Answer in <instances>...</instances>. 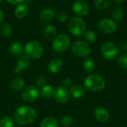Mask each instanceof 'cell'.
<instances>
[{"instance_id": "1", "label": "cell", "mask_w": 127, "mask_h": 127, "mask_svg": "<svg viewBox=\"0 0 127 127\" xmlns=\"http://www.w3.org/2000/svg\"><path fill=\"white\" fill-rule=\"evenodd\" d=\"M37 118L36 111L28 106L17 107L13 113V119L19 125H29L36 121Z\"/></svg>"}, {"instance_id": "2", "label": "cell", "mask_w": 127, "mask_h": 127, "mask_svg": "<svg viewBox=\"0 0 127 127\" xmlns=\"http://www.w3.org/2000/svg\"><path fill=\"white\" fill-rule=\"evenodd\" d=\"M84 85L86 88L92 92H100L105 87L104 80L97 74H89L84 80Z\"/></svg>"}, {"instance_id": "3", "label": "cell", "mask_w": 127, "mask_h": 127, "mask_svg": "<svg viewBox=\"0 0 127 127\" xmlns=\"http://www.w3.org/2000/svg\"><path fill=\"white\" fill-rule=\"evenodd\" d=\"M25 55L31 60H38L43 54V47L37 41H30L24 47Z\"/></svg>"}, {"instance_id": "4", "label": "cell", "mask_w": 127, "mask_h": 127, "mask_svg": "<svg viewBox=\"0 0 127 127\" xmlns=\"http://www.w3.org/2000/svg\"><path fill=\"white\" fill-rule=\"evenodd\" d=\"M71 38L65 33L57 35L53 40L52 47L54 50L59 53L66 51L71 46Z\"/></svg>"}, {"instance_id": "5", "label": "cell", "mask_w": 127, "mask_h": 127, "mask_svg": "<svg viewBox=\"0 0 127 127\" xmlns=\"http://www.w3.org/2000/svg\"><path fill=\"white\" fill-rule=\"evenodd\" d=\"M86 23L81 17H73L68 22V30L74 36H80L86 32Z\"/></svg>"}, {"instance_id": "6", "label": "cell", "mask_w": 127, "mask_h": 127, "mask_svg": "<svg viewBox=\"0 0 127 127\" xmlns=\"http://www.w3.org/2000/svg\"><path fill=\"white\" fill-rule=\"evenodd\" d=\"M71 51L73 54L78 57H86L91 54L92 49L88 42L78 40L72 45Z\"/></svg>"}, {"instance_id": "7", "label": "cell", "mask_w": 127, "mask_h": 127, "mask_svg": "<svg viewBox=\"0 0 127 127\" xmlns=\"http://www.w3.org/2000/svg\"><path fill=\"white\" fill-rule=\"evenodd\" d=\"M100 51L103 57L107 60L115 59L119 53L118 48L111 42H106L101 45Z\"/></svg>"}, {"instance_id": "8", "label": "cell", "mask_w": 127, "mask_h": 127, "mask_svg": "<svg viewBox=\"0 0 127 127\" xmlns=\"http://www.w3.org/2000/svg\"><path fill=\"white\" fill-rule=\"evenodd\" d=\"M98 29L104 33L112 34L118 28V25L115 20L110 19H102L97 23Z\"/></svg>"}, {"instance_id": "9", "label": "cell", "mask_w": 127, "mask_h": 127, "mask_svg": "<svg viewBox=\"0 0 127 127\" xmlns=\"http://www.w3.org/2000/svg\"><path fill=\"white\" fill-rule=\"evenodd\" d=\"M39 95V91L38 89V87L33 85L28 86L25 87L22 91V98L23 100L28 103H33L35 100H37Z\"/></svg>"}, {"instance_id": "10", "label": "cell", "mask_w": 127, "mask_h": 127, "mask_svg": "<svg viewBox=\"0 0 127 127\" xmlns=\"http://www.w3.org/2000/svg\"><path fill=\"white\" fill-rule=\"evenodd\" d=\"M54 96L57 102L62 105L68 103L70 100L69 92L68 89L63 86H60L54 90Z\"/></svg>"}, {"instance_id": "11", "label": "cell", "mask_w": 127, "mask_h": 127, "mask_svg": "<svg viewBox=\"0 0 127 127\" xmlns=\"http://www.w3.org/2000/svg\"><path fill=\"white\" fill-rule=\"evenodd\" d=\"M72 10L78 17L85 16L89 12V5L83 0L75 1L72 5Z\"/></svg>"}, {"instance_id": "12", "label": "cell", "mask_w": 127, "mask_h": 127, "mask_svg": "<svg viewBox=\"0 0 127 127\" xmlns=\"http://www.w3.org/2000/svg\"><path fill=\"white\" fill-rule=\"evenodd\" d=\"M31 64V59L26 56L22 55L16 61V65L13 69V72L16 74H21L23 71L26 70Z\"/></svg>"}, {"instance_id": "13", "label": "cell", "mask_w": 127, "mask_h": 127, "mask_svg": "<svg viewBox=\"0 0 127 127\" xmlns=\"http://www.w3.org/2000/svg\"><path fill=\"white\" fill-rule=\"evenodd\" d=\"M94 115L95 118L101 123H105L108 121L110 117L109 112L106 109L102 107L96 108L94 111Z\"/></svg>"}, {"instance_id": "14", "label": "cell", "mask_w": 127, "mask_h": 127, "mask_svg": "<svg viewBox=\"0 0 127 127\" xmlns=\"http://www.w3.org/2000/svg\"><path fill=\"white\" fill-rule=\"evenodd\" d=\"M63 67V61L59 58L52 59L48 64V69L51 73L56 74L60 72Z\"/></svg>"}, {"instance_id": "15", "label": "cell", "mask_w": 127, "mask_h": 127, "mask_svg": "<svg viewBox=\"0 0 127 127\" xmlns=\"http://www.w3.org/2000/svg\"><path fill=\"white\" fill-rule=\"evenodd\" d=\"M55 16V10L52 8L47 7L43 9L39 13V19L43 22H51Z\"/></svg>"}, {"instance_id": "16", "label": "cell", "mask_w": 127, "mask_h": 127, "mask_svg": "<svg viewBox=\"0 0 127 127\" xmlns=\"http://www.w3.org/2000/svg\"><path fill=\"white\" fill-rule=\"evenodd\" d=\"M57 31L56 27L52 25H48L47 26L45 27L43 30L44 37L48 40L54 39L57 36Z\"/></svg>"}, {"instance_id": "17", "label": "cell", "mask_w": 127, "mask_h": 127, "mask_svg": "<svg viewBox=\"0 0 127 127\" xmlns=\"http://www.w3.org/2000/svg\"><path fill=\"white\" fill-rule=\"evenodd\" d=\"M25 85V81L23 78L16 77L11 81L10 87L14 92H19L24 89Z\"/></svg>"}, {"instance_id": "18", "label": "cell", "mask_w": 127, "mask_h": 127, "mask_svg": "<svg viewBox=\"0 0 127 127\" xmlns=\"http://www.w3.org/2000/svg\"><path fill=\"white\" fill-rule=\"evenodd\" d=\"M39 94L44 99L49 100L53 97V96L54 95V89L52 87V86L46 84L44 86L41 87Z\"/></svg>"}, {"instance_id": "19", "label": "cell", "mask_w": 127, "mask_h": 127, "mask_svg": "<svg viewBox=\"0 0 127 127\" xmlns=\"http://www.w3.org/2000/svg\"><path fill=\"white\" fill-rule=\"evenodd\" d=\"M70 93L73 97L76 99H79L83 97L86 95V90L80 85H74L71 87Z\"/></svg>"}, {"instance_id": "20", "label": "cell", "mask_w": 127, "mask_h": 127, "mask_svg": "<svg viewBox=\"0 0 127 127\" xmlns=\"http://www.w3.org/2000/svg\"><path fill=\"white\" fill-rule=\"evenodd\" d=\"M28 13V7L25 4H19L14 10V14L16 18L18 19H23L25 18Z\"/></svg>"}, {"instance_id": "21", "label": "cell", "mask_w": 127, "mask_h": 127, "mask_svg": "<svg viewBox=\"0 0 127 127\" xmlns=\"http://www.w3.org/2000/svg\"><path fill=\"white\" fill-rule=\"evenodd\" d=\"M40 127H59V122L53 117H47L41 121Z\"/></svg>"}, {"instance_id": "22", "label": "cell", "mask_w": 127, "mask_h": 127, "mask_svg": "<svg viewBox=\"0 0 127 127\" xmlns=\"http://www.w3.org/2000/svg\"><path fill=\"white\" fill-rule=\"evenodd\" d=\"M9 51L13 55H21L24 51V47L19 42H13L9 46Z\"/></svg>"}, {"instance_id": "23", "label": "cell", "mask_w": 127, "mask_h": 127, "mask_svg": "<svg viewBox=\"0 0 127 127\" xmlns=\"http://www.w3.org/2000/svg\"><path fill=\"white\" fill-rule=\"evenodd\" d=\"M113 0H95V6L98 10H104L109 7Z\"/></svg>"}, {"instance_id": "24", "label": "cell", "mask_w": 127, "mask_h": 127, "mask_svg": "<svg viewBox=\"0 0 127 127\" xmlns=\"http://www.w3.org/2000/svg\"><path fill=\"white\" fill-rule=\"evenodd\" d=\"M13 32V28L12 26L8 24V23H4L3 24L1 28H0V33L1 34L4 36V37H7V36H10L11 35Z\"/></svg>"}, {"instance_id": "25", "label": "cell", "mask_w": 127, "mask_h": 127, "mask_svg": "<svg viewBox=\"0 0 127 127\" xmlns=\"http://www.w3.org/2000/svg\"><path fill=\"white\" fill-rule=\"evenodd\" d=\"M112 16L114 19V20L121 21L123 19V16H124L123 10L121 7H114L112 10Z\"/></svg>"}, {"instance_id": "26", "label": "cell", "mask_w": 127, "mask_h": 127, "mask_svg": "<svg viewBox=\"0 0 127 127\" xmlns=\"http://www.w3.org/2000/svg\"><path fill=\"white\" fill-rule=\"evenodd\" d=\"M95 63L92 59H88L83 63V69L86 72H92L95 69Z\"/></svg>"}, {"instance_id": "27", "label": "cell", "mask_w": 127, "mask_h": 127, "mask_svg": "<svg viewBox=\"0 0 127 127\" xmlns=\"http://www.w3.org/2000/svg\"><path fill=\"white\" fill-rule=\"evenodd\" d=\"M74 120L69 115H64L60 120V124L63 127H70L73 124Z\"/></svg>"}, {"instance_id": "28", "label": "cell", "mask_w": 127, "mask_h": 127, "mask_svg": "<svg viewBox=\"0 0 127 127\" xmlns=\"http://www.w3.org/2000/svg\"><path fill=\"white\" fill-rule=\"evenodd\" d=\"M0 127H13V121L10 117H3L0 119Z\"/></svg>"}, {"instance_id": "29", "label": "cell", "mask_w": 127, "mask_h": 127, "mask_svg": "<svg viewBox=\"0 0 127 127\" xmlns=\"http://www.w3.org/2000/svg\"><path fill=\"white\" fill-rule=\"evenodd\" d=\"M84 39L88 42H95L97 39V35L95 32L92 31H88L84 33Z\"/></svg>"}, {"instance_id": "30", "label": "cell", "mask_w": 127, "mask_h": 127, "mask_svg": "<svg viewBox=\"0 0 127 127\" xmlns=\"http://www.w3.org/2000/svg\"><path fill=\"white\" fill-rule=\"evenodd\" d=\"M118 63L119 65V66L124 69H127V54H121V56H119L118 59Z\"/></svg>"}, {"instance_id": "31", "label": "cell", "mask_w": 127, "mask_h": 127, "mask_svg": "<svg viewBox=\"0 0 127 127\" xmlns=\"http://www.w3.org/2000/svg\"><path fill=\"white\" fill-rule=\"evenodd\" d=\"M35 83L36 85V87H42L45 85H46L47 83V79L45 78V77L44 76H39L36 80H35Z\"/></svg>"}, {"instance_id": "32", "label": "cell", "mask_w": 127, "mask_h": 127, "mask_svg": "<svg viewBox=\"0 0 127 127\" xmlns=\"http://www.w3.org/2000/svg\"><path fill=\"white\" fill-rule=\"evenodd\" d=\"M72 84H73V81L71 78H66L63 81V86H65L67 89L69 87H71Z\"/></svg>"}, {"instance_id": "33", "label": "cell", "mask_w": 127, "mask_h": 127, "mask_svg": "<svg viewBox=\"0 0 127 127\" xmlns=\"http://www.w3.org/2000/svg\"><path fill=\"white\" fill-rule=\"evenodd\" d=\"M7 3L11 4H18L23 2V0H5Z\"/></svg>"}, {"instance_id": "34", "label": "cell", "mask_w": 127, "mask_h": 127, "mask_svg": "<svg viewBox=\"0 0 127 127\" xmlns=\"http://www.w3.org/2000/svg\"><path fill=\"white\" fill-rule=\"evenodd\" d=\"M4 13H3V11L0 9V24L3 22V20H4Z\"/></svg>"}, {"instance_id": "35", "label": "cell", "mask_w": 127, "mask_h": 127, "mask_svg": "<svg viewBox=\"0 0 127 127\" xmlns=\"http://www.w3.org/2000/svg\"><path fill=\"white\" fill-rule=\"evenodd\" d=\"M23 4L28 6L31 4V0H23Z\"/></svg>"}, {"instance_id": "36", "label": "cell", "mask_w": 127, "mask_h": 127, "mask_svg": "<svg viewBox=\"0 0 127 127\" xmlns=\"http://www.w3.org/2000/svg\"><path fill=\"white\" fill-rule=\"evenodd\" d=\"M113 1H115L117 3H123L125 1V0H113Z\"/></svg>"}, {"instance_id": "37", "label": "cell", "mask_w": 127, "mask_h": 127, "mask_svg": "<svg viewBox=\"0 0 127 127\" xmlns=\"http://www.w3.org/2000/svg\"><path fill=\"white\" fill-rule=\"evenodd\" d=\"M0 84H1V79H0Z\"/></svg>"}, {"instance_id": "38", "label": "cell", "mask_w": 127, "mask_h": 127, "mask_svg": "<svg viewBox=\"0 0 127 127\" xmlns=\"http://www.w3.org/2000/svg\"><path fill=\"white\" fill-rule=\"evenodd\" d=\"M1 1H2V0H0V2H1Z\"/></svg>"}, {"instance_id": "39", "label": "cell", "mask_w": 127, "mask_h": 127, "mask_svg": "<svg viewBox=\"0 0 127 127\" xmlns=\"http://www.w3.org/2000/svg\"></svg>"}, {"instance_id": "40", "label": "cell", "mask_w": 127, "mask_h": 127, "mask_svg": "<svg viewBox=\"0 0 127 127\" xmlns=\"http://www.w3.org/2000/svg\"></svg>"}]
</instances>
